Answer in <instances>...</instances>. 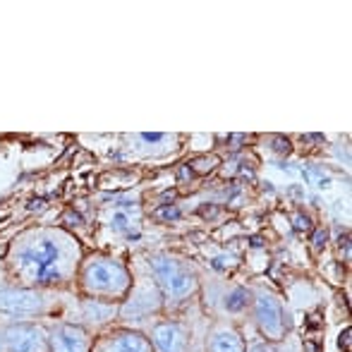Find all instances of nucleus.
Returning a JSON list of instances; mask_svg holds the SVG:
<instances>
[{"mask_svg":"<svg viewBox=\"0 0 352 352\" xmlns=\"http://www.w3.org/2000/svg\"><path fill=\"white\" fill-rule=\"evenodd\" d=\"M82 250L72 235L58 228H38L14 240L8 254V271L17 280V287L41 290L72 280Z\"/></svg>","mask_w":352,"mask_h":352,"instance_id":"1","label":"nucleus"},{"mask_svg":"<svg viewBox=\"0 0 352 352\" xmlns=\"http://www.w3.org/2000/svg\"><path fill=\"white\" fill-rule=\"evenodd\" d=\"M79 283L82 290L87 292L91 300L113 302L122 300L130 290V274L118 259H108V256H96L89 259L79 271Z\"/></svg>","mask_w":352,"mask_h":352,"instance_id":"2","label":"nucleus"},{"mask_svg":"<svg viewBox=\"0 0 352 352\" xmlns=\"http://www.w3.org/2000/svg\"><path fill=\"white\" fill-rule=\"evenodd\" d=\"M148 264H151V271L158 280V287H161V292L168 300H175V302L185 300L187 295H192L197 290V278L190 274V269H185L173 256L168 254L151 256Z\"/></svg>","mask_w":352,"mask_h":352,"instance_id":"3","label":"nucleus"},{"mask_svg":"<svg viewBox=\"0 0 352 352\" xmlns=\"http://www.w3.org/2000/svg\"><path fill=\"white\" fill-rule=\"evenodd\" d=\"M48 307V300L41 290L29 287H0V314L24 319V316H38Z\"/></svg>","mask_w":352,"mask_h":352,"instance_id":"4","label":"nucleus"},{"mask_svg":"<svg viewBox=\"0 0 352 352\" xmlns=\"http://www.w3.org/2000/svg\"><path fill=\"white\" fill-rule=\"evenodd\" d=\"M5 352H48V338L38 326L12 324L3 331Z\"/></svg>","mask_w":352,"mask_h":352,"instance_id":"5","label":"nucleus"},{"mask_svg":"<svg viewBox=\"0 0 352 352\" xmlns=\"http://www.w3.org/2000/svg\"><path fill=\"white\" fill-rule=\"evenodd\" d=\"M254 314H256V324H259L261 333L276 343L285 336V321H283V309H280V302L276 300L274 295H256L254 302Z\"/></svg>","mask_w":352,"mask_h":352,"instance_id":"6","label":"nucleus"},{"mask_svg":"<svg viewBox=\"0 0 352 352\" xmlns=\"http://www.w3.org/2000/svg\"><path fill=\"white\" fill-rule=\"evenodd\" d=\"M91 343L82 326L58 324L48 336V352H89Z\"/></svg>","mask_w":352,"mask_h":352,"instance_id":"7","label":"nucleus"},{"mask_svg":"<svg viewBox=\"0 0 352 352\" xmlns=\"http://www.w3.org/2000/svg\"><path fill=\"white\" fill-rule=\"evenodd\" d=\"M89 352H153L151 343L137 331H116L98 340Z\"/></svg>","mask_w":352,"mask_h":352,"instance_id":"8","label":"nucleus"},{"mask_svg":"<svg viewBox=\"0 0 352 352\" xmlns=\"http://www.w3.org/2000/svg\"><path fill=\"white\" fill-rule=\"evenodd\" d=\"M161 305V292L153 290V287H140V290L132 292L130 302L120 307V316L127 321H142L146 314L158 309Z\"/></svg>","mask_w":352,"mask_h":352,"instance_id":"9","label":"nucleus"},{"mask_svg":"<svg viewBox=\"0 0 352 352\" xmlns=\"http://www.w3.org/2000/svg\"><path fill=\"white\" fill-rule=\"evenodd\" d=\"M151 343L158 352H185L187 338L180 324L166 321V324H158L151 331Z\"/></svg>","mask_w":352,"mask_h":352,"instance_id":"10","label":"nucleus"},{"mask_svg":"<svg viewBox=\"0 0 352 352\" xmlns=\"http://www.w3.org/2000/svg\"><path fill=\"white\" fill-rule=\"evenodd\" d=\"M209 352H245V340L237 331L221 329L211 336Z\"/></svg>","mask_w":352,"mask_h":352,"instance_id":"11","label":"nucleus"},{"mask_svg":"<svg viewBox=\"0 0 352 352\" xmlns=\"http://www.w3.org/2000/svg\"><path fill=\"white\" fill-rule=\"evenodd\" d=\"M118 307L113 302H101V300H84L82 302V319H87L89 324H103L111 316H116Z\"/></svg>","mask_w":352,"mask_h":352,"instance_id":"12","label":"nucleus"},{"mask_svg":"<svg viewBox=\"0 0 352 352\" xmlns=\"http://www.w3.org/2000/svg\"><path fill=\"white\" fill-rule=\"evenodd\" d=\"M247 302H250V290L237 287V290H232L230 295L226 297V309L228 311H240L247 307Z\"/></svg>","mask_w":352,"mask_h":352,"instance_id":"13","label":"nucleus"},{"mask_svg":"<svg viewBox=\"0 0 352 352\" xmlns=\"http://www.w3.org/2000/svg\"><path fill=\"white\" fill-rule=\"evenodd\" d=\"M127 226H130V218H127L125 213H116V216H113V228H116V230H125Z\"/></svg>","mask_w":352,"mask_h":352,"instance_id":"14","label":"nucleus"},{"mask_svg":"<svg viewBox=\"0 0 352 352\" xmlns=\"http://www.w3.org/2000/svg\"><path fill=\"white\" fill-rule=\"evenodd\" d=\"M250 352H283V350L274 343H256V345H252Z\"/></svg>","mask_w":352,"mask_h":352,"instance_id":"15","label":"nucleus"},{"mask_svg":"<svg viewBox=\"0 0 352 352\" xmlns=\"http://www.w3.org/2000/svg\"><path fill=\"white\" fill-rule=\"evenodd\" d=\"M180 216V211L175 209V206H166V209H161V211H156V218H166V221H170V218H177Z\"/></svg>","mask_w":352,"mask_h":352,"instance_id":"16","label":"nucleus"},{"mask_svg":"<svg viewBox=\"0 0 352 352\" xmlns=\"http://www.w3.org/2000/svg\"><path fill=\"white\" fill-rule=\"evenodd\" d=\"M0 352H5V340H3V331H0Z\"/></svg>","mask_w":352,"mask_h":352,"instance_id":"17","label":"nucleus"}]
</instances>
